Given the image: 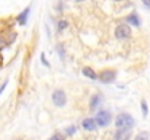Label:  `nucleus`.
<instances>
[{
  "label": "nucleus",
  "mask_w": 150,
  "mask_h": 140,
  "mask_svg": "<svg viewBox=\"0 0 150 140\" xmlns=\"http://www.w3.org/2000/svg\"><path fill=\"white\" fill-rule=\"evenodd\" d=\"M134 124H136V121H134L133 115L128 114V112H120L115 117V127L117 129H120V127H130V129H133Z\"/></svg>",
  "instance_id": "f257e3e1"
},
{
  "label": "nucleus",
  "mask_w": 150,
  "mask_h": 140,
  "mask_svg": "<svg viewBox=\"0 0 150 140\" xmlns=\"http://www.w3.org/2000/svg\"><path fill=\"white\" fill-rule=\"evenodd\" d=\"M93 118H95L98 127H108V126L111 124V121H112V115H111V112L106 111V109L98 111Z\"/></svg>",
  "instance_id": "f03ea898"
},
{
  "label": "nucleus",
  "mask_w": 150,
  "mask_h": 140,
  "mask_svg": "<svg viewBox=\"0 0 150 140\" xmlns=\"http://www.w3.org/2000/svg\"><path fill=\"white\" fill-rule=\"evenodd\" d=\"M131 37V28L128 23H120L115 28V38L117 40H128Z\"/></svg>",
  "instance_id": "7ed1b4c3"
},
{
  "label": "nucleus",
  "mask_w": 150,
  "mask_h": 140,
  "mask_svg": "<svg viewBox=\"0 0 150 140\" xmlns=\"http://www.w3.org/2000/svg\"><path fill=\"white\" fill-rule=\"evenodd\" d=\"M51 99H52L54 105L58 107V108H63L66 105V102H67V96H66L64 91H61V89H55L52 92V95H51Z\"/></svg>",
  "instance_id": "20e7f679"
},
{
  "label": "nucleus",
  "mask_w": 150,
  "mask_h": 140,
  "mask_svg": "<svg viewBox=\"0 0 150 140\" xmlns=\"http://www.w3.org/2000/svg\"><path fill=\"white\" fill-rule=\"evenodd\" d=\"M133 130L130 127H120L114 133V140H131Z\"/></svg>",
  "instance_id": "39448f33"
},
{
  "label": "nucleus",
  "mask_w": 150,
  "mask_h": 140,
  "mask_svg": "<svg viewBox=\"0 0 150 140\" xmlns=\"http://www.w3.org/2000/svg\"><path fill=\"white\" fill-rule=\"evenodd\" d=\"M115 77H117V72H115V70H112V69L102 70V72L99 73V76H98V79H99L102 83H105V85L112 83V82L115 80Z\"/></svg>",
  "instance_id": "423d86ee"
},
{
  "label": "nucleus",
  "mask_w": 150,
  "mask_h": 140,
  "mask_svg": "<svg viewBox=\"0 0 150 140\" xmlns=\"http://www.w3.org/2000/svg\"><path fill=\"white\" fill-rule=\"evenodd\" d=\"M29 13H31V6H28V7H25L18 16H16V22L21 25V26H23V25H26V22H28V18H29Z\"/></svg>",
  "instance_id": "0eeeda50"
},
{
  "label": "nucleus",
  "mask_w": 150,
  "mask_h": 140,
  "mask_svg": "<svg viewBox=\"0 0 150 140\" xmlns=\"http://www.w3.org/2000/svg\"><path fill=\"white\" fill-rule=\"evenodd\" d=\"M82 127L86 130V131H95L96 129H98V126H96V121H95V118H85L83 121H82Z\"/></svg>",
  "instance_id": "6e6552de"
},
{
  "label": "nucleus",
  "mask_w": 150,
  "mask_h": 140,
  "mask_svg": "<svg viewBox=\"0 0 150 140\" xmlns=\"http://www.w3.org/2000/svg\"><path fill=\"white\" fill-rule=\"evenodd\" d=\"M140 18H139V15L136 13V12H133V13H130L127 18H125V23H130V25H133V26H140Z\"/></svg>",
  "instance_id": "1a4fd4ad"
},
{
  "label": "nucleus",
  "mask_w": 150,
  "mask_h": 140,
  "mask_svg": "<svg viewBox=\"0 0 150 140\" xmlns=\"http://www.w3.org/2000/svg\"><path fill=\"white\" fill-rule=\"evenodd\" d=\"M100 104H102V95H100V93H95V95L91 98V102H89V108H91V111L96 109Z\"/></svg>",
  "instance_id": "9d476101"
},
{
  "label": "nucleus",
  "mask_w": 150,
  "mask_h": 140,
  "mask_svg": "<svg viewBox=\"0 0 150 140\" xmlns=\"http://www.w3.org/2000/svg\"><path fill=\"white\" fill-rule=\"evenodd\" d=\"M82 73H83V76H86L88 79H92V80H98V75H96V72H95V70H93L92 67H83Z\"/></svg>",
  "instance_id": "9b49d317"
},
{
  "label": "nucleus",
  "mask_w": 150,
  "mask_h": 140,
  "mask_svg": "<svg viewBox=\"0 0 150 140\" xmlns=\"http://www.w3.org/2000/svg\"><path fill=\"white\" fill-rule=\"evenodd\" d=\"M67 26H69L67 21H58L57 22V32H63L64 29H67Z\"/></svg>",
  "instance_id": "f8f14e48"
},
{
  "label": "nucleus",
  "mask_w": 150,
  "mask_h": 140,
  "mask_svg": "<svg viewBox=\"0 0 150 140\" xmlns=\"http://www.w3.org/2000/svg\"><path fill=\"white\" fill-rule=\"evenodd\" d=\"M140 105H142V112H143V117H147V114H149V105H147V102H146L144 99H142Z\"/></svg>",
  "instance_id": "ddd939ff"
},
{
  "label": "nucleus",
  "mask_w": 150,
  "mask_h": 140,
  "mask_svg": "<svg viewBox=\"0 0 150 140\" xmlns=\"http://www.w3.org/2000/svg\"><path fill=\"white\" fill-rule=\"evenodd\" d=\"M134 140H150V134L147 131H142V133H139V134L136 136Z\"/></svg>",
  "instance_id": "4468645a"
},
{
  "label": "nucleus",
  "mask_w": 150,
  "mask_h": 140,
  "mask_svg": "<svg viewBox=\"0 0 150 140\" xmlns=\"http://www.w3.org/2000/svg\"><path fill=\"white\" fill-rule=\"evenodd\" d=\"M55 51L58 53L60 58H61V60H64V57H66V54H64V47L61 45V44H57V45H55Z\"/></svg>",
  "instance_id": "2eb2a0df"
},
{
  "label": "nucleus",
  "mask_w": 150,
  "mask_h": 140,
  "mask_svg": "<svg viewBox=\"0 0 150 140\" xmlns=\"http://www.w3.org/2000/svg\"><path fill=\"white\" fill-rule=\"evenodd\" d=\"M76 130H77L76 126H70V127H67V129L64 130V133H66L67 136H73V134L76 133Z\"/></svg>",
  "instance_id": "dca6fc26"
},
{
  "label": "nucleus",
  "mask_w": 150,
  "mask_h": 140,
  "mask_svg": "<svg viewBox=\"0 0 150 140\" xmlns=\"http://www.w3.org/2000/svg\"><path fill=\"white\" fill-rule=\"evenodd\" d=\"M41 63H42L45 67H50V63H48V60H47V57H45V54H44V53L41 54Z\"/></svg>",
  "instance_id": "f3484780"
},
{
  "label": "nucleus",
  "mask_w": 150,
  "mask_h": 140,
  "mask_svg": "<svg viewBox=\"0 0 150 140\" xmlns=\"http://www.w3.org/2000/svg\"><path fill=\"white\" fill-rule=\"evenodd\" d=\"M6 86H7V80H6V82H4V83L0 86V95L3 93V91H4V89H6Z\"/></svg>",
  "instance_id": "a211bd4d"
},
{
  "label": "nucleus",
  "mask_w": 150,
  "mask_h": 140,
  "mask_svg": "<svg viewBox=\"0 0 150 140\" xmlns=\"http://www.w3.org/2000/svg\"><path fill=\"white\" fill-rule=\"evenodd\" d=\"M50 140H64V139H63V137H61L60 134H55V136H52Z\"/></svg>",
  "instance_id": "6ab92c4d"
},
{
  "label": "nucleus",
  "mask_w": 150,
  "mask_h": 140,
  "mask_svg": "<svg viewBox=\"0 0 150 140\" xmlns=\"http://www.w3.org/2000/svg\"><path fill=\"white\" fill-rule=\"evenodd\" d=\"M142 3H143L146 7H149L150 9V0H142Z\"/></svg>",
  "instance_id": "aec40b11"
},
{
  "label": "nucleus",
  "mask_w": 150,
  "mask_h": 140,
  "mask_svg": "<svg viewBox=\"0 0 150 140\" xmlns=\"http://www.w3.org/2000/svg\"><path fill=\"white\" fill-rule=\"evenodd\" d=\"M57 10H58V12H61V10H63V3H61V0L58 1V6H57Z\"/></svg>",
  "instance_id": "412c9836"
},
{
  "label": "nucleus",
  "mask_w": 150,
  "mask_h": 140,
  "mask_svg": "<svg viewBox=\"0 0 150 140\" xmlns=\"http://www.w3.org/2000/svg\"><path fill=\"white\" fill-rule=\"evenodd\" d=\"M4 45H6V44H4V41H3V40L0 38V50H1V48H3Z\"/></svg>",
  "instance_id": "4be33fe9"
},
{
  "label": "nucleus",
  "mask_w": 150,
  "mask_h": 140,
  "mask_svg": "<svg viewBox=\"0 0 150 140\" xmlns=\"http://www.w3.org/2000/svg\"><path fill=\"white\" fill-rule=\"evenodd\" d=\"M74 1H76V3H83L85 0H74Z\"/></svg>",
  "instance_id": "5701e85b"
},
{
  "label": "nucleus",
  "mask_w": 150,
  "mask_h": 140,
  "mask_svg": "<svg viewBox=\"0 0 150 140\" xmlns=\"http://www.w3.org/2000/svg\"><path fill=\"white\" fill-rule=\"evenodd\" d=\"M115 1H122V0H115Z\"/></svg>",
  "instance_id": "b1692460"
}]
</instances>
